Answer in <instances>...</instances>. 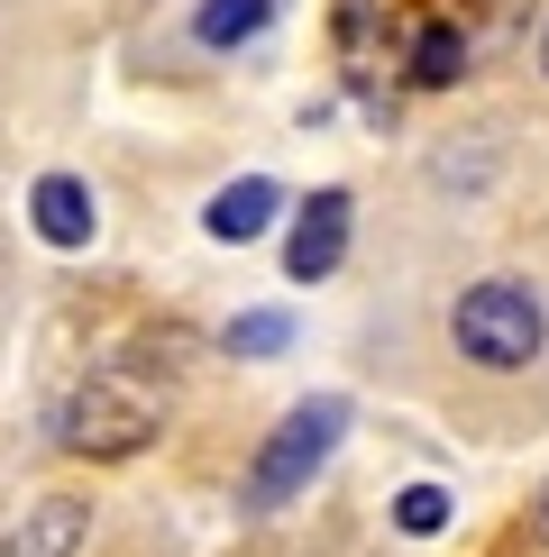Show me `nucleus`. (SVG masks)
Masks as SVG:
<instances>
[{"mask_svg":"<svg viewBox=\"0 0 549 557\" xmlns=\"http://www.w3.org/2000/svg\"><path fill=\"white\" fill-rule=\"evenodd\" d=\"M56 448L64 457H91V467H120V457L156 448V430H166V403H156L137 375H83L74 393L56 403Z\"/></svg>","mask_w":549,"mask_h":557,"instance_id":"nucleus-1","label":"nucleus"},{"mask_svg":"<svg viewBox=\"0 0 549 557\" xmlns=\"http://www.w3.org/2000/svg\"><path fill=\"white\" fill-rule=\"evenodd\" d=\"M339 438H349V403H339V393H312V403H293L284 421L266 430V448L247 457L239 503H247V512H284V503H293V494H303V484L339 457Z\"/></svg>","mask_w":549,"mask_h":557,"instance_id":"nucleus-2","label":"nucleus"},{"mask_svg":"<svg viewBox=\"0 0 549 557\" xmlns=\"http://www.w3.org/2000/svg\"><path fill=\"white\" fill-rule=\"evenodd\" d=\"M449 338H457V357H467V366L513 375V366H532L540 347H549V311H540L532 284H503V274H495V284H467V293H457Z\"/></svg>","mask_w":549,"mask_h":557,"instance_id":"nucleus-3","label":"nucleus"},{"mask_svg":"<svg viewBox=\"0 0 549 557\" xmlns=\"http://www.w3.org/2000/svg\"><path fill=\"white\" fill-rule=\"evenodd\" d=\"M349 220H357V201L339 193V183H320L303 211H293V228H284V274L293 284H330L339 274V257H349Z\"/></svg>","mask_w":549,"mask_h":557,"instance_id":"nucleus-4","label":"nucleus"},{"mask_svg":"<svg viewBox=\"0 0 549 557\" xmlns=\"http://www.w3.org/2000/svg\"><path fill=\"white\" fill-rule=\"evenodd\" d=\"M28 228L46 247H91V228H101V201H91L83 174H37L28 183Z\"/></svg>","mask_w":549,"mask_h":557,"instance_id":"nucleus-5","label":"nucleus"},{"mask_svg":"<svg viewBox=\"0 0 549 557\" xmlns=\"http://www.w3.org/2000/svg\"><path fill=\"white\" fill-rule=\"evenodd\" d=\"M274 211H284V183L274 174H239V183H220L211 201H202V228H211L220 247H247V238H266Z\"/></svg>","mask_w":549,"mask_h":557,"instance_id":"nucleus-6","label":"nucleus"},{"mask_svg":"<svg viewBox=\"0 0 549 557\" xmlns=\"http://www.w3.org/2000/svg\"><path fill=\"white\" fill-rule=\"evenodd\" d=\"M83 540H91V503L83 494H46L37 512L0 540V557H74Z\"/></svg>","mask_w":549,"mask_h":557,"instance_id":"nucleus-7","label":"nucleus"},{"mask_svg":"<svg viewBox=\"0 0 549 557\" xmlns=\"http://www.w3.org/2000/svg\"><path fill=\"white\" fill-rule=\"evenodd\" d=\"M457 74H467V28H457V18H422L412 46H403V83L412 91H449Z\"/></svg>","mask_w":549,"mask_h":557,"instance_id":"nucleus-8","label":"nucleus"},{"mask_svg":"<svg viewBox=\"0 0 549 557\" xmlns=\"http://www.w3.org/2000/svg\"><path fill=\"white\" fill-rule=\"evenodd\" d=\"M274 28V0H202L193 10V46L202 55H239L247 37H266Z\"/></svg>","mask_w":549,"mask_h":557,"instance_id":"nucleus-9","label":"nucleus"},{"mask_svg":"<svg viewBox=\"0 0 549 557\" xmlns=\"http://www.w3.org/2000/svg\"><path fill=\"white\" fill-rule=\"evenodd\" d=\"M220 347H229V357H284V347H293V311H239L220 330Z\"/></svg>","mask_w":549,"mask_h":557,"instance_id":"nucleus-10","label":"nucleus"},{"mask_svg":"<svg viewBox=\"0 0 549 557\" xmlns=\"http://www.w3.org/2000/svg\"><path fill=\"white\" fill-rule=\"evenodd\" d=\"M449 512H457L449 484H403V494H394V530H403V540H430V530H449Z\"/></svg>","mask_w":549,"mask_h":557,"instance_id":"nucleus-11","label":"nucleus"},{"mask_svg":"<svg viewBox=\"0 0 549 557\" xmlns=\"http://www.w3.org/2000/svg\"><path fill=\"white\" fill-rule=\"evenodd\" d=\"M366 28H376V0H339V46H349V64L366 55Z\"/></svg>","mask_w":549,"mask_h":557,"instance_id":"nucleus-12","label":"nucleus"},{"mask_svg":"<svg viewBox=\"0 0 549 557\" xmlns=\"http://www.w3.org/2000/svg\"><path fill=\"white\" fill-rule=\"evenodd\" d=\"M532 530H540V548H549V494H540V512H532Z\"/></svg>","mask_w":549,"mask_h":557,"instance_id":"nucleus-13","label":"nucleus"},{"mask_svg":"<svg viewBox=\"0 0 549 557\" xmlns=\"http://www.w3.org/2000/svg\"><path fill=\"white\" fill-rule=\"evenodd\" d=\"M540 74H549V28H540Z\"/></svg>","mask_w":549,"mask_h":557,"instance_id":"nucleus-14","label":"nucleus"}]
</instances>
